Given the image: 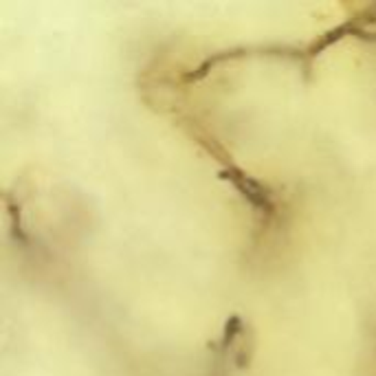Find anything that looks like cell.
I'll use <instances>...</instances> for the list:
<instances>
[{"label":"cell","mask_w":376,"mask_h":376,"mask_svg":"<svg viewBox=\"0 0 376 376\" xmlns=\"http://www.w3.org/2000/svg\"><path fill=\"white\" fill-rule=\"evenodd\" d=\"M220 178L229 180V183L240 191V196H243L255 209V214L264 218V222H268L270 218L275 216V198H273V194H270V189L262 183V180L249 176L247 172L236 168V165L224 168L220 172Z\"/></svg>","instance_id":"obj_1"}]
</instances>
